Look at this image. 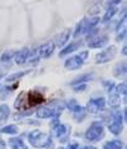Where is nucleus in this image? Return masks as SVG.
<instances>
[{
  "label": "nucleus",
  "mask_w": 127,
  "mask_h": 149,
  "mask_svg": "<svg viewBox=\"0 0 127 149\" xmlns=\"http://www.w3.org/2000/svg\"><path fill=\"white\" fill-rule=\"evenodd\" d=\"M58 149H67V148H63V147H62V148H58Z\"/></svg>",
  "instance_id": "nucleus-40"
},
{
  "label": "nucleus",
  "mask_w": 127,
  "mask_h": 149,
  "mask_svg": "<svg viewBox=\"0 0 127 149\" xmlns=\"http://www.w3.org/2000/svg\"><path fill=\"white\" fill-rule=\"evenodd\" d=\"M13 58H14V52L6 50V52H4L1 54V56H0V60H1V63H8V61H10Z\"/></svg>",
  "instance_id": "nucleus-28"
},
{
  "label": "nucleus",
  "mask_w": 127,
  "mask_h": 149,
  "mask_svg": "<svg viewBox=\"0 0 127 149\" xmlns=\"http://www.w3.org/2000/svg\"><path fill=\"white\" fill-rule=\"evenodd\" d=\"M88 56V52H82L78 55H73L69 59L65 60L64 63V68L68 70H77L79 69L82 65L84 64V60L87 59Z\"/></svg>",
  "instance_id": "nucleus-3"
},
{
  "label": "nucleus",
  "mask_w": 127,
  "mask_h": 149,
  "mask_svg": "<svg viewBox=\"0 0 127 149\" xmlns=\"http://www.w3.org/2000/svg\"><path fill=\"white\" fill-rule=\"evenodd\" d=\"M116 11H117L116 5H109V6L107 8V11H106L105 16H103V22H108V20L111 19L114 14H116Z\"/></svg>",
  "instance_id": "nucleus-25"
},
{
  "label": "nucleus",
  "mask_w": 127,
  "mask_h": 149,
  "mask_svg": "<svg viewBox=\"0 0 127 149\" xmlns=\"http://www.w3.org/2000/svg\"><path fill=\"white\" fill-rule=\"evenodd\" d=\"M103 85L106 86V89H107V92H108V93H112V92H113V89H114V86H116L113 81H108V80L103 81Z\"/></svg>",
  "instance_id": "nucleus-31"
},
{
  "label": "nucleus",
  "mask_w": 127,
  "mask_h": 149,
  "mask_svg": "<svg viewBox=\"0 0 127 149\" xmlns=\"http://www.w3.org/2000/svg\"><path fill=\"white\" fill-rule=\"evenodd\" d=\"M29 49L28 48H24L22 50L14 53V60L18 65H23L25 64V61H28V58H29Z\"/></svg>",
  "instance_id": "nucleus-11"
},
{
  "label": "nucleus",
  "mask_w": 127,
  "mask_h": 149,
  "mask_svg": "<svg viewBox=\"0 0 127 149\" xmlns=\"http://www.w3.org/2000/svg\"><path fill=\"white\" fill-rule=\"evenodd\" d=\"M0 133L14 135V134L19 133V129H18V127H16V125H14V124H10V125H6V127L1 128V129H0Z\"/></svg>",
  "instance_id": "nucleus-24"
},
{
  "label": "nucleus",
  "mask_w": 127,
  "mask_h": 149,
  "mask_svg": "<svg viewBox=\"0 0 127 149\" xmlns=\"http://www.w3.org/2000/svg\"><path fill=\"white\" fill-rule=\"evenodd\" d=\"M29 73L28 70H24V72H19V73H14V74H10V75H8L5 78V81L6 83H13V81H16L18 79H22L24 75H27V74Z\"/></svg>",
  "instance_id": "nucleus-20"
},
{
  "label": "nucleus",
  "mask_w": 127,
  "mask_h": 149,
  "mask_svg": "<svg viewBox=\"0 0 127 149\" xmlns=\"http://www.w3.org/2000/svg\"><path fill=\"white\" fill-rule=\"evenodd\" d=\"M11 89H14V88H10V86H3V88H0V99H1V100H5V99L10 95Z\"/></svg>",
  "instance_id": "nucleus-29"
},
{
  "label": "nucleus",
  "mask_w": 127,
  "mask_h": 149,
  "mask_svg": "<svg viewBox=\"0 0 127 149\" xmlns=\"http://www.w3.org/2000/svg\"><path fill=\"white\" fill-rule=\"evenodd\" d=\"M73 88H74L76 92H83L87 86H86V84H77V85H73Z\"/></svg>",
  "instance_id": "nucleus-34"
},
{
  "label": "nucleus",
  "mask_w": 127,
  "mask_h": 149,
  "mask_svg": "<svg viewBox=\"0 0 127 149\" xmlns=\"http://www.w3.org/2000/svg\"><path fill=\"white\" fill-rule=\"evenodd\" d=\"M72 111H73V117H74L77 122H82L86 118V115H87V109L84 107H81L79 104H77Z\"/></svg>",
  "instance_id": "nucleus-12"
},
{
  "label": "nucleus",
  "mask_w": 127,
  "mask_h": 149,
  "mask_svg": "<svg viewBox=\"0 0 127 149\" xmlns=\"http://www.w3.org/2000/svg\"><path fill=\"white\" fill-rule=\"evenodd\" d=\"M108 43V36L107 35H100L93 38L91 41L88 43V47L92 49H98V48H103L106 44Z\"/></svg>",
  "instance_id": "nucleus-10"
},
{
  "label": "nucleus",
  "mask_w": 127,
  "mask_h": 149,
  "mask_svg": "<svg viewBox=\"0 0 127 149\" xmlns=\"http://www.w3.org/2000/svg\"><path fill=\"white\" fill-rule=\"evenodd\" d=\"M30 144L34 148H47L52 146V138L49 134L42 133L40 130H33L28 135Z\"/></svg>",
  "instance_id": "nucleus-1"
},
{
  "label": "nucleus",
  "mask_w": 127,
  "mask_h": 149,
  "mask_svg": "<svg viewBox=\"0 0 127 149\" xmlns=\"http://www.w3.org/2000/svg\"><path fill=\"white\" fill-rule=\"evenodd\" d=\"M82 149H97L96 147H92V146H86V147H83Z\"/></svg>",
  "instance_id": "nucleus-38"
},
{
  "label": "nucleus",
  "mask_w": 127,
  "mask_h": 149,
  "mask_svg": "<svg viewBox=\"0 0 127 149\" xmlns=\"http://www.w3.org/2000/svg\"><path fill=\"white\" fill-rule=\"evenodd\" d=\"M116 53H117V48L114 45H111V47L106 48L105 50H102L101 53H98L96 55V63L97 64H105V63H108L111 61L114 56H116Z\"/></svg>",
  "instance_id": "nucleus-5"
},
{
  "label": "nucleus",
  "mask_w": 127,
  "mask_h": 149,
  "mask_svg": "<svg viewBox=\"0 0 127 149\" xmlns=\"http://www.w3.org/2000/svg\"><path fill=\"white\" fill-rule=\"evenodd\" d=\"M113 92H116L118 95H121V94H122V95L125 97V95H126V92H127V84H126L125 81H122L121 84H118L117 86H114Z\"/></svg>",
  "instance_id": "nucleus-27"
},
{
  "label": "nucleus",
  "mask_w": 127,
  "mask_h": 149,
  "mask_svg": "<svg viewBox=\"0 0 127 149\" xmlns=\"http://www.w3.org/2000/svg\"><path fill=\"white\" fill-rule=\"evenodd\" d=\"M82 45V43L81 41H72L69 45H67L62 52L59 53V56L60 58H63V56H65V55H68V54H71V53H73V52H76L77 49H78L79 47Z\"/></svg>",
  "instance_id": "nucleus-13"
},
{
  "label": "nucleus",
  "mask_w": 127,
  "mask_h": 149,
  "mask_svg": "<svg viewBox=\"0 0 127 149\" xmlns=\"http://www.w3.org/2000/svg\"><path fill=\"white\" fill-rule=\"evenodd\" d=\"M32 113H33V111H29V110H27V111H20V113H18V114L14 115V118H15V119H19V118L27 117V115H32Z\"/></svg>",
  "instance_id": "nucleus-32"
},
{
  "label": "nucleus",
  "mask_w": 127,
  "mask_h": 149,
  "mask_svg": "<svg viewBox=\"0 0 127 149\" xmlns=\"http://www.w3.org/2000/svg\"><path fill=\"white\" fill-rule=\"evenodd\" d=\"M78 143H72V144H69V147L67 149H78Z\"/></svg>",
  "instance_id": "nucleus-36"
},
{
  "label": "nucleus",
  "mask_w": 127,
  "mask_h": 149,
  "mask_svg": "<svg viewBox=\"0 0 127 149\" xmlns=\"http://www.w3.org/2000/svg\"><path fill=\"white\" fill-rule=\"evenodd\" d=\"M9 114H10L9 107H8L6 104H1V105H0V124L6 120L8 117H9Z\"/></svg>",
  "instance_id": "nucleus-22"
},
{
  "label": "nucleus",
  "mask_w": 127,
  "mask_h": 149,
  "mask_svg": "<svg viewBox=\"0 0 127 149\" xmlns=\"http://www.w3.org/2000/svg\"><path fill=\"white\" fill-rule=\"evenodd\" d=\"M25 97H27V94H25V93H22L18 98H16V100H15V103H14V107H15V108L18 109V110H22V109L24 108V104H25V103L28 104Z\"/></svg>",
  "instance_id": "nucleus-23"
},
{
  "label": "nucleus",
  "mask_w": 127,
  "mask_h": 149,
  "mask_svg": "<svg viewBox=\"0 0 127 149\" xmlns=\"http://www.w3.org/2000/svg\"><path fill=\"white\" fill-rule=\"evenodd\" d=\"M67 133H68V127L64 125V124L58 123L53 127V134H54V136H57V138H63Z\"/></svg>",
  "instance_id": "nucleus-14"
},
{
  "label": "nucleus",
  "mask_w": 127,
  "mask_h": 149,
  "mask_svg": "<svg viewBox=\"0 0 127 149\" xmlns=\"http://www.w3.org/2000/svg\"><path fill=\"white\" fill-rule=\"evenodd\" d=\"M87 31V19H82L81 22L78 23V25H77V28H76V30H74V35L76 38L77 36H79V35H82V34H84V33Z\"/></svg>",
  "instance_id": "nucleus-18"
},
{
  "label": "nucleus",
  "mask_w": 127,
  "mask_h": 149,
  "mask_svg": "<svg viewBox=\"0 0 127 149\" xmlns=\"http://www.w3.org/2000/svg\"><path fill=\"white\" fill-rule=\"evenodd\" d=\"M78 104V103H77V100H74V99H71V100H69L68 103H67V107H68V109L69 110H73V108H74V107Z\"/></svg>",
  "instance_id": "nucleus-33"
},
{
  "label": "nucleus",
  "mask_w": 127,
  "mask_h": 149,
  "mask_svg": "<svg viewBox=\"0 0 127 149\" xmlns=\"http://www.w3.org/2000/svg\"><path fill=\"white\" fill-rule=\"evenodd\" d=\"M54 49H55V44L53 43V41H48V43L42 44L38 49H36V50H35V55L38 56L39 59H40V58L46 59V58H49L53 54Z\"/></svg>",
  "instance_id": "nucleus-6"
},
{
  "label": "nucleus",
  "mask_w": 127,
  "mask_h": 149,
  "mask_svg": "<svg viewBox=\"0 0 127 149\" xmlns=\"http://www.w3.org/2000/svg\"><path fill=\"white\" fill-rule=\"evenodd\" d=\"M59 113H62V108L54 109V108H51V107H40L36 110V117L40 119H48L53 117H58Z\"/></svg>",
  "instance_id": "nucleus-7"
},
{
  "label": "nucleus",
  "mask_w": 127,
  "mask_h": 149,
  "mask_svg": "<svg viewBox=\"0 0 127 149\" xmlns=\"http://www.w3.org/2000/svg\"><path fill=\"white\" fill-rule=\"evenodd\" d=\"M122 0H112L111 1V5H117V4H120Z\"/></svg>",
  "instance_id": "nucleus-37"
},
{
  "label": "nucleus",
  "mask_w": 127,
  "mask_h": 149,
  "mask_svg": "<svg viewBox=\"0 0 127 149\" xmlns=\"http://www.w3.org/2000/svg\"><path fill=\"white\" fill-rule=\"evenodd\" d=\"M123 148V143L121 140H109V142L105 143L103 149H122Z\"/></svg>",
  "instance_id": "nucleus-21"
},
{
  "label": "nucleus",
  "mask_w": 127,
  "mask_h": 149,
  "mask_svg": "<svg viewBox=\"0 0 127 149\" xmlns=\"http://www.w3.org/2000/svg\"><path fill=\"white\" fill-rule=\"evenodd\" d=\"M121 95H118L117 93H114V94H111V97H109V105L111 107H118L121 104Z\"/></svg>",
  "instance_id": "nucleus-26"
},
{
  "label": "nucleus",
  "mask_w": 127,
  "mask_h": 149,
  "mask_svg": "<svg viewBox=\"0 0 127 149\" xmlns=\"http://www.w3.org/2000/svg\"><path fill=\"white\" fill-rule=\"evenodd\" d=\"M125 36H126V29H123L121 34H118V35H117L116 40H117V41H121V40H123V39H125Z\"/></svg>",
  "instance_id": "nucleus-35"
},
{
  "label": "nucleus",
  "mask_w": 127,
  "mask_h": 149,
  "mask_svg": "<svg viewBox=\"0 0 127 149\" xmlns=\"http://www.w3.org/2000/svg\"><path fill=\"white\" fill-rule=\"evenodd\" d=\"M93 79V74L88 73V74H82L81 77L76 78L73 81H71V85H77V84H86L87 81H91Z\"/></svg>",
  "instance_id": "nucleus-16"
},
{
  "label": "nucleus",
  "mask_w": 127,
  "mask_h": 149,
  "mask_svg": "<svg viewBox=\"0 0 127 149\" xmlns=\"http://www.w3.org/2000/svg\"><path fill=\"white\" fill-rule=\"evenodd\" d=\"M105 107H106V99L103 97H100V98H92L88 102V107L86 109L89 110L91 113H98Z\"/></svg>",
  "instance_id": "nucleus-8"
},
{
  "label": "nucleus",
  "mask_w": 127,
  "mask_h": 149,
  "mask_svg": "<svg viewBox=\"0 0 127 149\" xmlns=\"http://www.w3.org/2000/svg\"><path fill=\"white\" fill-rule=\"evenodd\" d=\"M9 146L11 149H28L27 144L23 142L20 138H10L9 139Z\"/></svg>",
  "instance_id": "nucleus-15"
},
{
  "label": "nucleus",
  "mask_w": 127,
  "mask_h": 149,
  "mask_svg": "<svg viewBox=\"0 0 127 149\" xmlns=\"http://www.w3.org/2000/svg\"><path fill=\"white\" fill-rule=\"evenodd\" d=\"M69 36H71V29H65L63 33H60V35L58 36V47H64L68 43Z\"/></svg>",
  "instance_id": "nucleus-19"
},
{
  "label": "nucleus",
  "mask_w": 127,
  "mask_h": 149,
  "mask_svg": "<svg viewBox=\"0 0 127 149\" xmlns=\"http://www.w3.org/2000/svg\"><path fill=\"white\" fill-rule=\"evenodd\" d=\"M122 54L126 55L127 54V52H126V47H123V49H122Z\"/></svg>",
  "instance_id": "nucleus-39"
},
{
  "label": "nucleus",
  "mask_w": 127,
  "mask_h": 149,
  "mask_svg": "<svg viewBox=\"0 0 127 149\" xmlns=\"http://www.w3.org/2000/svg\"><path fill=\"white\" fill-rule=\"evenodd\" d=\"M100 22H101L100 18H93V19L89 20V22H87V31H86V33H89L91 30H93L95 26L98 25V23H100Z\"/></svg>",
  "instance_id": "nucleus-30"
},
{
  "label": "nucleus",
  "mask_w": 127,
  "mask_h": 149,
  "mask_svg": "<svg viewBox=\"0 0 127 149\" xmlns=\"http://www.w3.org/2000/svg\"><path fill=\"white\" fill-rule=\"evenodd\" d=\"M28 105L29 107H35V105H39L44 103V97L39 92H30L28 94Z\"/></svg>",
  "instance_id": "nucleus-9"
},
{
  "label": "nucleus",
  "mask_w": 127,
  "mask_h": 149,
  "mask_svg": "<svg viewBox=\"0 0 127 149\" xmlns=\"http://www.w3.org/2000/svg\"><path fill=\"white\" fill-rule=\"evenodd\" d=\"M125 111H116L113 115V120L112 123L108 125V129L112 134L118 135L122 132V125H123V120H125Z\"/></svg>",
  "instance_id": "nucleus-4"
},
{
  "label": "nucleus",
  "mask_w": 127,
  "mask_h": 149,
  "mask_svg": "<svg viewBox=\"0 0 127 149\" xmlns=\"http://www.w3.org/2000/svg\"><path fill=\"white\" fill-rule=\"evenodd\" d=\"M126 72H127L126 61L118 63V64L116 65V67H114V69H113V74H114V77H117V78L125 77V75H126Z\"/></svg>",
  "instance_id": "nucleus-17"
},
{
  "label": "nucleus",
  "mask_w": 127,
  "mask_h": 149,
  "mask_svg": "<svg viewBox=\"0 0 127 149\" xmlns=\"http://www.w3.org/2000/svg\"><path fill=\"white\" fill-rule=\"evenodd\" d=\"M103 135H105V128H103V124L101 122H93L84 134L86 139H87L88 142L100 140L101 138H103Z\"/></svg>",
  "instance_id": "nucleus-2"
}]
</instances>
